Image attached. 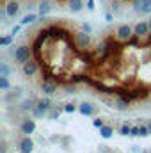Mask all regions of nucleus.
Returning a JSON list of instances; mask_svg holds the SVG:
<instances>
[{
  "label": "nucleus",
  "instance_id": "nucleus-1",
  "mask_svg": "<svg viewBox=\"0 0 151 153\" xmlns=\"http://www.w3.org/2000/svg\"><path fill=\"white\" fill-rule=\"evenodd\" d=\"M13 57H14V62H16V64L23 66L27 61L32 59V50H30L29 45H18V46L14 48V52H13Z\"/></svg>",
  "mask_w": 151,
  "mask_h": 153
},
{
  "label": "nucleus",
  "instance_id": "nucleus-2",
  "mask_svg": "<svg viewBox=\"0 0 151 153\" xmlns=\"http://www.w3.org/2000/svg\"><path fill=\"white\" fill-rule=\"evenodd\" d=\"M50 109H52V100L50 98H41V100H38V103H36V107L32 111V116L41 119V117L48 116V111Z\"/></svg>",
  "mask_w": 151,
  "mask_h": 153
},
{
  "label": "nucleus",
  "instance_id": "nucleus-3",
  "mask_svg": "<svg viewBox=\"0 0 151 153\" xmlns=\"http://www.w3.org/2000/svg\"><path fill=\"white\" fill-rule=\"evenodd\" d=\"M133 38V27L132 25H128V23H121L117 29H115V39L117 41H130V39Z\"/></svg>",
  "mask_w": 151,
  "mask_h": 153
},
{
  "label": "nucleus",
  "instance_id": "nucleus-4",
  "mask_svg": "<svg viewBox=\"0 0 151 153\" xmlns=\"http://www.w3.org/2000/svg\"><path fill=\"white\" fill-rule=\"evenodd\" d=\"M75 45L76 48H80V50H85V48H89V45H91V34H87L85 30H78L75 32Z\"/></svg>",
  "mask_w": 151,
  "mask_h": 153
},
{
  "label": "nucleus",
  "instance_id": "nucleus-5",
  "mask_svg": "<svg viewBox=\"0 0 151 153\" xmlns=\"http://www.w3.org/2000/svg\"><path fill=\"white\" fill-rule=\"evenodd\" d=\"M148 34H151L148 20H146V22H137V23L133 25V36H135V38L142 39V38H146Z\"/></svg>",
  "mask_w": 151,
  "mask_h": 153
},
{
  "label": "nucleus",
  "instance_id": "nucleus-6",
  "mask_svg": "<svg viewBox=\"0 0 151 153\" xmlns=\"http://www.w3.org/2000/svg\"><path fill=\"white\" fill-rule=\"evenodd\" d=\"M133 11L137 14H150L151 0H133Z\"/></svg>",
  "mask_w": 151,
  "mask_h": 153
},
{
  "label": "nucleus",
  "instance_id": "nucleus-7",
  "mask_svg": "<svg viewBox=\"0 0 151 153\" xmlns=\"http://www.w3.org/2000/svg\"><path fill=\"white\" fill-rule=\"evenodd\" d=\"M4 9H5V13H7V16L9 18H16L18 14H20V2H16V0H11V2H4Z\"/></svg>",
  "mask_w": 151,
  "mask_h": 153
},
{
  "label": "nucleus",
  "instance_id": "nucleus-8",
  "mask_svg": "<svg viewBox=\"0 0 151 153\" xmlns=\"http://www.w3.org/2000/svg\"><path fill=\"white\" fill-rule=\"evenodd\" d=\"M21 71H23V75L25 76H34L36 73L39 71V66L38 62L34 61V59H30V61H27L23 66H21Z\"/></svg>",
  "mask_w": 151,
  "mask_h": 153
},
{
  "label": "nucleus",
  "instance_id": "nucleus-9",
  "mask_svg": "<svg viewBox=\"0 0 151 153\" xmlns=\"http://www.w3.org/2000/svg\"><path fill=\"white\" fill-rule=\"evenodd\" d=\"M20 130H21V134H23V135H30V134H34V132H36V121H34V119H30V117L23 119V121H21Z\"/></svg>",
  "mask_w": 151,
  "mask_h": 153
},
{
  "label": "nucleus",
  "instance_id": "nucleus-10",
  "mask_svg": "<svg viewBox=\"0 0 151 153\" xmlns=\"http://www.w3.org/2000/svg\"><path fill=\"white\" fill-rule=\"evenodd\" d=\"M78 112L82 116H94L96 114V107L91 102H82V103H78Z\"/></svg>",
  "mask_w": 151,
  "mask_h": 153
},
{
  "label": "nucleus",
  "instance_id": "nucleus-11",
  "mask_svg": "<svg viewBox=\"0 0 151 153\" xmlns=\"http://www.w3.org/2000/svg\"><path fill=\"white\" fill-rule=\"evenodd\" d=\"M20 152L21 153H32V150H34V141L30 139V135H25L21 141H20Z\"/></svg>",
  "mask_w": 151,
  "mask_h": 153
},
{
  "label": "nucleus",
  "instance_id": "nucleus-12",
  "mask_svg": "<svg viewBox=\"0 0 151 153\" xmlns=\"http://www.w3.org/2000/svg\"><path fill=\"white\" fill-rule=\"evenodd\" d=\"M52 2L50 0H43V2H39V5H38V14L43 18V16H46L50 11H52Z\"/></svg>",
  "mask_w": 151,
  "mask_h": 153
},
{
  "label": "nucleus",
  "instance_id": "nucleus-13",
  "mask_svg": "<svg viewBox=\"0 0 151 153\" xmlns=\"http://www.w3.org/2000/svg\"><path fill=\"white\" fill-rule=\"evenodd\" d=\"M68 9L71 13H80L84 9V0H68Z\"/></svg>",
  "mask_w": 151,
  "mask_h": 153
},
{
  "label": "nucleus",
  "instance_id": "nucleus-14",
  "mask_svg": "<svg viewBox=\"0 0 151 153\" xmlns=\"http://www.w3.org/2000/svg\"><path fill=\"white\" fill-rule=\"evenodd\" d=\"M41 91H43L44 94H53V93L57 91V84H55V82H43V84H41Z\"/></svg>",
  "mask_w": 151,
  "mask_h": 153
},
{
  "label": "nucleus",
  "instance_id": "nucleus-15",
  "mask_svg": "<svg viewBox=\"0 0 151 153\" xmlns=\"http://www.w3.org/2000/svg\"><path fill=\"white\" fill-rule=\"evenodd\" d=\"M39 14H36V13H27L21 20H20V25H30V23H34L36 20H38Z\"/></svg>",
  "mask_w": 151,
  "mask_h": 153
},
{
  "label": "nucleus",
  "instance_id": "nucleus-16",
  "mask_svg": "<svg viewBox=\"0 0 151 153\" xmlns=\"http://www.w3.org/2000/svg\"><path fill=\"white\" fill-rule=\"evenodd\" d=\"M112 134H114V126H110V125H105V126L100 128V135H101L103 139H110Z\"/></svg>",
  "mask_w": 151,
  "mask_h": 153
},
{
  "label": "nucleus",
  "instance_id": "nucleus-17",
  "mask_svg": "<svg viewBox=\"0 0 151 153\" xmlns=\"http://www.w3.org/2000/svg\"><path fill=\"white\" fill-rule=\"evenodd\" d=\"M36 103H38V100H23V102H21V111H29V112H32L34 107H36Z\"/></svg>",
  "mask_w": 151,
  "mask_h": 153
},
{
  "label": "nucleus",
  "instance_id": "nucleus-18",
  "mask_svg": "<svg viewBox=\"0 0 151 153\" xmlns=\"http://www.w3.org/2000/svg\"><path fill=\"white\" fill-rule=\"evenodd\" d=\"M128 105H130V103H128V102H124L123 98H121V100H117V102H114V109H117V111H121V112H123V111H126V109H128Z\"/></svg>",
  "mask_w": 151,
  "mask_h": 153
},
{
  "label": "nucleus",
  "instance_id": "nucleus-19",
  "mask_svg": "<svg viewBox=\"0 0 151 153\" xmlns=\"http://www.w3.org/2000/svg\"><path fill=\"white\" fill-rule=\"evenodd\" d=\"M9 87H11V82H9V76H4V75H0V89H2V91H9Z\"/></svg>",
  "mask_w": 151,
  "mask_h": 153
},
{
  "label": "nucleus",
  "instance_id": "nucleus-20",
  "mask_svg": "<svg viewBox=\"0 0 151 153\" xmlns=\"http://www.w3.org/2000/svg\"><path fill=\"white\" fill-rule=\"evenodd\" d=\"M11 66L7 64V62H0V75H4V76H9L11 75Z\"/></svg>",
  "mask_w": 151,
  "mask_h": 153
},
{
  "label": "nucleus",
  "instance_id": "nucleus-21",
  "mask_svg": "<svg viewBox=\"0 0 151 153\" xmlns=\"http://www.w3.org/2000/svg\"><path fill=\"white\" fill-rule=\"evenodd\" d=\"M13 41H14V36H13V34H9V36H4V38H0V46H9Z\"/></svg>",
  "mask_w": 151,
  "mask_h": 153
},
{
  "label": "nucleus",
  "instance_id": "nucleus-22",
  "mask_svg": "<svg viewBox=\"0 0 151 153\" xmlns=\"http://www.w3.org/2000/svg\"><path fill=\"white\" fill-rule=\"evenodd\" d=\"M62 111H64V112H68V114H73L75 111H78V105H75V103H66Z\"/></svg>",
  "mask_w": 151,
  "mask_h": 153
},
{
  "label": "nucleus",
  "instance_id": "nucleus-23",
  "mask_svg": "<svg viewBox=\"0 0 151 153\" xmlns=\"http://www.w3.org/2000/svg\"><path fill=\"white\" fill-rule=\"evenodd\" d=\"M119 134H121V135H130V134H132V126H130L128 123H124V125L119 128Z\"/></svg>",
  "mask_w": 151,
  "mask_h": 153
},
{
  "label": "nucleus",
  "instance_id": "nucleus-24",
  "mask_svg": "<svg viewBox=\"0 0 151 153\" xmlns=\"http://www.w3.org/2000/svg\"><path fill=\"white\" fill-rule=\"evenodd\" d=\"M59 116H61V109H53V107H52V109L48 111V117H50V119H59Z\"/></svg>",
  "mask_w": 151,
  "mask_h": 153
},
{
  "label": "nucleus",
  "instance_id": "nucleus-25",
  "mask_svg": "<svg viewBox=\"0 0 151 153\" xmlns=\"http://www.w3.org/2000/svg\"><path fill=\"white\" fill-rule=\"evenodd\" d=\"M139 126H141V137H148V135H151L148 123H146V125H139Z\"/></svg>",
  "mask_w": 151,
  "mask_h": 153
},
{
  "label": "nucleus",
  "instance_id": "nucleus-26",
  "mask_svg": "<svg viewBox=\"0 0 151 153\" xmlns=\"http://www.w3.org/2000/svg\"><path fill=\"white\" fill-rule=\"evenodd\" d=\"M80 27H82V30H85L87 34H91V32H93V25H91V23H87V22H82V25H80Z\"/></svg>",
  "mask_w": 151,
  "mask_h": 153
},
{
  "label": "nucleus",
  "instance_id": "nucleus-27",
  "mask_svg": "<svg viewBox=\"0 0 151 153\" xmlns=\"http://www.w3.org/2000/svg\"><path fill=\"white\" fill-rule=\"evenodd\" d=\"M93 125H94L96 128H101V126H105V121H103L101 117H96V119L93 121Z\"/></svg>",
  "mask_w": 151,
  "mask_h": 153
},
{
  "label": "nucleus",
  "instance_id": "nucleus-28",
  "mask_svg": "<svg viewBox=\"0 0 151 153\" xmlns=\"http://www.w3.org/2000/svg\"><path fill=\"white\" fill-rule=\"evenodd\" d=\"M132 137H137V135H141V126H132V134H130Z\"/></svg>",
  "mask_w": 151,
  "mask_h": 153
},
{
  "label": "nucleus",
  "instance_id": "nucleus-29",
  "mask_svg": "<svg viewBox=\"0 0 151 153\" xmlns=\"http://www.w3.org/2000/svg\"><path fill=\"white\" fill-rule=\"evenodd\" d=\"M64 89H66V93H76V87H75V85H66Z\"/></svg>",
  "mask_w": 151,
  "mask_h": 153
},
{
  "label": "nucleus",
  "instance_id": "nucleus-30",
  "mask_svg": "<svg viewBox=\"0 0 151 153\" xmlns=\"http://www.w3.org/2000/svg\"><path fill=\"white\" fill-rule=\"evenodd\" d=\"M23 25H16V27H13V30H11V34L13 36H16V32H20V29H21Z\"/></svg>",
  "mask_w": 151,
  "mask_h": 153
},
{
  "label": "nucleus",
  "instance_id": "nucleus-31",
  "mask_svg": "<svg viewBox=\"0 0 151 153\" xmlns=\"http://www.w3.org/2000/svg\"><path fill=\"white\" fill-rule=\"evenodd\" d=\"M87 9H89V11L94 9V0H89V2H87Z\"/></svg>",
  "mask_w": 151,
  "mask_h": 153
},
{
  "label": "nucleus",
  "instance_id": "nucleus-32",
  "mask_svg": "<svg viewBox=\"0 0 151 153\" xmlns=\"http://www.w3.org/2000/svg\"><path fill=\"white\" fill-rule=\"evenodd\" d=\"M105 20H107V22H112V20H114V16L110 14V13H107V14H105Z\"/></svg>",
  "mask_w": 151,
  "mask_h": 153
},
{
  "label": "nucleus",
  "instance_id": "nucleus-33",
  "mask_svg": "<svg viewBox=\"0 0 151 153\" xmlns=\"http://www.w3.org/2000/svg\"><path fill=\"white\" fill-rule=\"evenodd\" d=\"M5 150H7V148H5V141H2V148H0V153H5Z\"/></svg>",
  "mask_w": 151,
  "mask_h": 153
},
{
  "label": "nucleus",
  "instance_id": "nucleus-34",
  "mask_svg": "<svg viewBox=\"0 0 151 153\" xmlns=\"http://www.w3.org/2000/svg\"><path fill=\"white\" fill-rule=\"evenodd\" d=\"M148 25H150V30H151V16L148 18Z\"/></svg>",
  "mask_w": 151,
  "mask_h": 153
},
{
  "label": "nucleus",
  "instance_id": "nucleus-35",
  "mask_svg": "<svg viewBox=\"0 0 151 153\" xmlns=\"http://www.w3.org/2000/svg\"><path fill=\"white\" fill-rule=\"evenodd\" d=\"M148 126H150V134H151V121H150V123H148Z\"/></svg>",
  "mask_w": 151,
  "mask_h": 153
}]
</instances>
